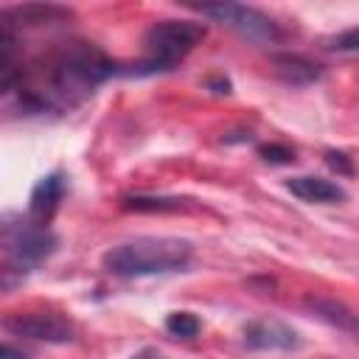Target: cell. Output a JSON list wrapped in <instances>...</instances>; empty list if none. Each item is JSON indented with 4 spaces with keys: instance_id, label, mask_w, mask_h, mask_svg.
<instances>
[{
    "instance_id": "obj_1",
    "label": "cell",
    "mask_w": 359,
    "mask_h": 359,
    "mask_svg": "<svg viewBox=\"0 0 359 359\" xmlns=\"http://www.w3.org/2000/svg\"><path fill=\"white\" fill-rule=\"evenodd\" d=\"M118 73H123L121 65L109 59L95 42L67 39L36 62V70H31L36 84L17 90L20 104L25 112L76 107Z\"/></svg>"
},
{
    "instance_id": "obj_2",
    "label": "cell",
    "mask_w": 359,
    "mask_h": 359,
    "mask_svg": "<svg viewBox=\"0 0 359 359\" xmlns=\"http://www.w3.org/2000/svg\"><path fill=\"white\" fill-rule=\"evenodd\" d=\"M194 261V244L171 236H140L109 247L101 255V269L112 278H146L182 272Z\"/></svg>"
},
{
    "instance_id": "obj_3",
    "label": "cell",
    "mask_w": 359,
    "mask_h": 359,
    "mask_svg": "<svg viewBox=\"0 0 359 359\" xmlns=\"http://www.w3.org/2000/svg\"><path fill=\"white\" fill-rule=\"evenodd\" d=\"M208 28L196 20H157L143 34V59L135 65L132 73H165L177 67L202 39Z\"/></svg>"
},
{
    "instance_id": "obj_4",
    "label": "cell",
    "mask_w": 359,
    "mask_h": 359,
    "mask_svg": "<svg viewBox=\"0 0 359 359\" xmlns=\"http://www.w3.org/2000/svg\"><path fill=\"white\" fill-rule=\"evenodd\" d=\"M59 247V238L50 233V227L36 224L34 219L6 222L3 224V283H11V275L25 278L31 269H36L42 261H48Z\"/></svg>"
},
{
    "instance_id": "obj_5",
    "label": "cell",
    "mask_w": 359,
    "mask_h": 359,
    "mask_svg": "<svg viewBox=\"0 0 359 359\" xmlns=\"http://www.w3.org/2000/svg\"><path fill=\"white\" fill-rule=\"evenodd\" d=\"M202 17H210L213 22L227 25L230 31L252 39V42H278L280 39V28L278 22L264 14L261 8L244 6V3H208L199 6Z\"/></svg>"
},
{
    "instance_id": "obj_6",
    "label": "cell",
    "mask_w": 359,
    "mask_h": 359,
    "mask_svg": "<svg viewBox=\"0 0 359 359\" xmlns=\"http://www.w3.org/2000/svg\"><path fill=\"white\" fill-rule=\"evenodd\" d=\"M3 328L14 337L34 339V342H50V345H65L76 339L73 323L56 311H17L3 320Z\"/></svg>"
},
{
    "instance_id": "obj_7",
    "label": "cell",
    "mask_w": 359,
    "mask_h": 359,
    "mask_svg": "<svg viewBox=\"0 0 359 359\" xmlns=\"http://www.w3.org/2000/svg\"><path fill=\"white\" fill-rule=\"evenodd\" d=\"M241 337H244V345L252 351H297L303 345L300 334L275 317H255L244 323Z\"/></svg>"
},
{
    "instance_id": "obj_8",
    "label": "cell",
    "mask_w": 359,
    "mask_h": 359,
    "mask_svg": "<svg viewBox=\"0 0 359 359\" xmlns=\"http://www.w3.org/2000/svg\"><path fill=\"white\" fill-rule=\"evenodd\" d=\"M65 194H67V177H65V171L56 168V171L45 174L34 185V191L28 196V219H34L36 224H45L48 227V222L59 210Z\"/></svg>"
},
{
    "instance_id": "obj_9",
    "label": "cell",
    "mask_w": 359,
    "mask_h": 359,
    "mask_svg": "<svg viewBox=\"0 0 359 359\" xmlns=\"http://www.w3.org/2000/svg\"><path fill=\"white\" fill-rule=\"evenodd\" d=\"M286 191L292 196H297L300 202H309V205H339V202L348 199V191L339 182L325 180V177H317V174L289 177L286 180Z\"/></svg>"
},
{
    "instance_id": "obj_10",
    "label": "cell",
    "mask_w": 359,
    "mask_h": 359,
    "mask_svg": "<svg viewBox=\"0 0 359 359\" xmlns=\"http://www.w3.org/2000/svg\"><path fill=\"white\" fill-rule=\"evenodd\" d=\"M303 306L317 320H323L325 325H331V328H337L345 337L359 342V314L353 309H348L342 300H334V297H325V294H306Z\"/></svg>"
},
{
    "instance_id": "obj_11",
    "label": "cell",
    "mask_w": 359,
    "mask_h": 359,
    "mask_svg": "<svg viewBox=\"0 0 359 359\" xmlns=\"http://www.w3.org/2000/svg\"><path fill=\"white\" fill-rule=\"evenodd\" d=\"M0 20L6 25H25V28H39V25H53V22H67L73 20V11L56 3H25V6H8L0 11Z\"/></svg>"
},
{
    "instance_id": "obj_12",
    "label": "cell",
    "mask_w": 359,
    "mask_h": 359,
    "mask_svg": "<svg viewBox=\"0 0 359 359\" xmlns=\"http://www.w3.org/2000/svg\"><path fill=\"white\" fill-rule=\"evenodd\" d=\"M272 65H275V73L292 87H306L323 79V67L303 53H275Z\"/></svg>"
},
{
    "instance_id": "obj_13",
    "label": "cell",
    "mask_w": 359,
    "mask_h": 359,
    "mask_svg": "<svg viewBox=\"0 0 359 359\" xmlns=\"http://www.w3.org/2000/svg\"><path fill=\"white\" fill-rule=\"evenodd\" d=\"M191 199L182 196H154V194H123L121 196V210L129 213H177V210H191Z\"/></svg>"
},
{
    "instance_id": "obj_14",
    "label": "cell",
    "mask_w": 359,
    "mask_h": 359,
    "mask_svg": "<svg viewBox=\"0 0 359 359\" xmlns=\"http://www.w3.org/2000/svg\"><path fill=\"white\" fill-rule=\"evenodd\" d=\"M165 331L180 339H194L202 331V320L194 311H171L165 317Z\"/></svg>"
},
{
    "instance_id": "obj_15",
    "label": "cell",
    "mask_w": 359,
    "mask_h": 359,
    "mask_svg": "<svg viewBox=\"0 0 359 359\" xmlns=\"http://www.w3.org/2000/svg\"><path fill=\"white\" fill-rule=\"evenodd\" d=\"M258 157L264 163H272V165H283V163H292L294 160V151L283 143H264L258 146Z\"/></svg>"
},
{
    "instance_id": "obj_16",
    "label": "cell",
    "mask_w": 359,
    "mask_h": 359,
    "mask_svg": "<svg viewBox=\"0 0 359 359\" xmlns=\"http://www.w3.org/2000/svg\"><path fill=\"white\" fill-rule=\"evenodd\" d=\"M325 165L331 168V171H337L339 177H351L356 168H353V157L351 154H345V151H337V149H328L325 151Z\"/></svg>"
},
{
    "instance_id": "obj_17",
    "label": "cell",
    "mask_w": 359,
    "mask_h": 359,
    "mask_svg": "<svg viewBox=\"0 0 359 359\" xmlns=\"http://www.w3.org/2000/svg\"><path fill=\"white\" fill-rule=\"evenodd\" d=\"M334 50H345V53H359V28H348L339 36L331 39Z\"/></svg>"
},
{
    "instance_id": "obj_18",
    "label": "cell",
    "mask_w": 359,
    "mask_h": 359,
    "mask_svg": "<svg viewBox=\"0 0 359 359\" xmlns=\"http://www.w3.org/2000/svg\"><path fill=\"white\" fill-rule=\"evenodd\" d=\"M208 87H213V93H230L227 79H208Z\"/></svg>"
},
{
    "instance_id": "obj_19",
    "label": "cell",
    "mask_w": 359,
    "mask_h": 359,
    "mask_svg": "<svg viewBox=\"0 0 359 359\" xmlns=\"http://www.w3.org/2000/svg\"><path fill=\"white\" fill-rule=\"evenodd\" d=\"M3 359H28V356H25V351H14V348L6 342V345H3Z\"/></svg>"
},
{
    "instance_id": "obj_20",
    "label": "cell",
    "mask_w": 359,
    "mask_h": 359,
    "mask_svg": "<svg viewBox=\"0 0 359 359\" xmlns=\"http://www.w3.org/2000/svg\"><path fill=\"white\" fill-rule=\"evenodd\" d=\"M132 359H163V356H160L157 348H143V351H137Z\"/></svg>"
}]
</instances>
